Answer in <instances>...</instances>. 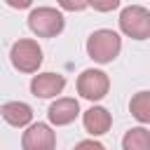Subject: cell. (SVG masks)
<instances>
[{"label": "cell", "mask_w": 150, "mask_h": 150, "mask_svg": "<svg viewBox=\"0 0 150 150\" xmlns=\"http://www.w3.org/2000/svg\"><path fill=\"white\" fill-rule=\"evenodd\" d=\"M120 49H122V38L115 30H108V28L94 30L87 40V54L96 63H110L120 54Z\"/></svg>", "instance_id": "6da1fadb"}, {"label": "cell", "mask_w": 150, "mask_h": 150, "mask_svg": "<svg viewBox=\"0 0 150 150\" xmlns=\"http://www.w3.org/2000/svg\"><path fill=\"white\" fill-rule=\"evenodd\" d=\"M63 14L54 7H38L28 14V28L38 38H54L63 30Z\"/></svg>", "instance_id": "7a4b0ae2"}, {"label": "cell", "mask_w": 150, "mask_h": 150, "mask_svg": "<svg viewBox=\"0 0 150 150\" xmlns=\"http://www.w3.org/2000/svg\"><path fill=\"white\" fill-rule=\"evenodd\" d=\"M120 28L124 35L134 40H148L150 38V12L141 5H129L120 14Z\"/></svg>", "instance_id": "3957f363"}, {"label": "cell", "mask_w": 150, "mask_h": 150, "mask_svg": "<svg viewBox=\"0 0 150 150\" xmlns=\"http://www.w3.org/2000/svg\"><path fill=\"white\" fill-rule=\"evenodd\" d=\"M9 59H12V66L21 73H38L40 63H42V49L35 40H16L12 45V52H9Z\"/></svg>", "instance_id": "277c9868"}, {"label": "cell", "mask_w": 150, "mask_h": 150, "mask_svg": "<svg viewBox=\"0 0 150 150\" xmlns=\"http://www.w3.org/2000/svg\"><path fill=\"white\" fill-rule=\"evenodd\" d=\"M108 89H110V80L103 70L87 68L77 77V94L87 101H101L108 94Z\"/></svg>", "instance_id": "5b68a950"}, {"label": "cell", "mask_w": 150, "mask_h": 150, "mask_svg": "<svg viewBox=\"0 0 150 150\" xmlns=\"http://www.w3.org/2000/svg\"><path fill=\"white\" fill-rule=\"evenodd\" d=\"M21 148L23 150H54L56 148V134L45 122L30 124L21 136Z\"/></svg>", "instance_id": "8992f818"}, {"label": "cell", "mask_w": 150, "mask_h": 150, "mask_svg": "<svg viewBox=\"0 0 150 150\" xmlns=\"http://www.w3.org/2000/svg\"><path fill=\"white\" fill-rule=\"evenodd\" d=\"M63 87H66V77L59 73H40V75H33L30 80V91L33 96H40V98H52L61 94Z\"/></svg>", "instance_id": "52a82bcc"}, {"label": "cell", "mask_w": 150, "mask_h": 150, "mask_svg": "<svg viewBox=\"0 0 150 150\" xmlns=\"http://www.w3.org/2000/svg\"><path fill=\"white\" fill-rule=\"evenodd\" d=\"M47 115H49V122L56 124V127L70 124V122H75V117L80 115V103H77V98H56V101L49 105Z\"/></svg>", "instance_id": "ba28073f"}, {"label": "cell", "mask_w": 150, "mask_h": 150, "mask_svg": "<svg viewBox=\"0 0 150 150\" xmlns=\"http://www.w3.org/2000/svg\"><path fill=\"white\" fill-rule=\"evenodd\" d=\"M82 122H84V129H87L91 136H103V134L110 129L112 117H110V112H108L105 108H101V105H91V108L84 112Z\"/></svg>", "instance_id": "9c48e42d"}, {"label": "cell", "mask_w": 150, "mask_h": 150, "mask_svg": "<svg viewBox=\"0 0 150 150\" xmlns=\"http://www.w3.org/2000/svg\"><path fill=\"white\" fill-rule=\"evenodd\" d=\"M0 115H2V120H5L7 124H12V127H26V124H30V120H33L30 105H28V103H21V101H9V103H5V105L0 108Z\"/></svg>", "instance_id": "30bf717a"}, {"label": "cell", "mask_w": 150, "mask_h": 150, "mask_svg": "<svg viewBox=\"0 0 150 150\" xmlns=\"http://www.w3.org/2000/svg\"><path fill=\"white\" fill-rule=\"evenodd\" d=\"M122 150H150V131L143 127H134L122 138Z\"/></svg>", "instance_id": "8fae6325"}, {"label": "cell", "mask_w": 150, "mask_h": 150, "mask_svg": "<svg viewBox=\"0 0 150 150\" xmlns=\"http://www.w3.org/2000/svg\"><path fill=\"white\" fill-rule=\"evenodd\" d=\"M129 110H131V115H134L138 122L148 124V122H150V91H138V94H134L131 101H129Z\"/></svg>", "instance_id": "7c38bea8"}, {"label": "cell", "mask_w": 150, "mask_h": 150, "mask_svg": "<svg viewBox=\"0 0 150 150\" xmlns=\"http://www.w3.org/2000/svg\"><path fill=\"white\" fill-rule=\"evenodd\" d=\"M87 2H89V7H94L96 12H110V9L120 7L122 0H87Z\"/></svg>", "instance_id": "4fadbf2b"}, {"label": "cell", "mask_w": 150, "mask_h": 150, "mask_svg": "<svg viewBox=\"0 0 150 150\" xmlns=\"http://www.w3.org/2000/svg\"><path fill=\"white\" fill-rule=\"evenodd\" d=\"M59 5H61V9H66V12H80V9H84L89 2H87V0H59Z\"/></svg>", "instance_id": "5bb4252c"}, {"label": "cell", "mask_w": 150, "mask_h": 150, "mask_svg": "<svg viewBox=\"0 0 150 150\" xmlns=\"http://www.w3.org/2000/svg\"><path fill=\"white\" fill-rule=\"evenodd\" d=\"M73 150H105V148H103L98 141H80Z\"/></svg>", "instance_id": "9a60e30c"}, {"label": "cell", "mask_w": 150, "mask_h": 150, "mask_svg": "<svg viewBox=\"0 0 150 150\" xmlns=\"http://www.w3.org/2000/svg\"><path fill=\"white\" fill-rule=\"evenodd\" d=\"M9 7H14V9H26V7H30L33 5V0H5Z\"/></svg>", "instance_id": "2e32d148"}]
</instances>
